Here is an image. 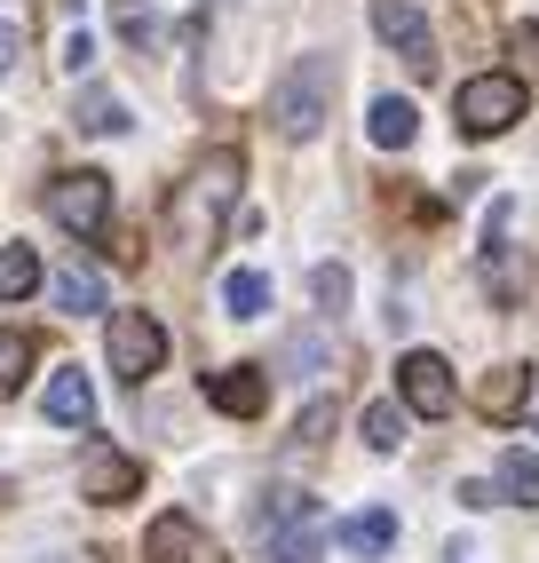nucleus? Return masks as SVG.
I'll use <instances>...</instances> for the list:
<instances>
[{
    "mask_svg": "<svg viewBox=\"0 0 539 563\" xmlns=\"http://www.w3.org/2000/svg\"><path fill=\"white\" fill-rule=\"evenodd\" d=\"M373 32L405 56L413 80H429V71H437V32H429V16H420L413 0H373Z\"/></svg>",
    "mask_w": 539,
    "mask_h": 563,
    "instance_id": "nucleus-7",
    "label": "nucleus"
},
{
    "mask_svg": "<svg viewBox=\"0 0 539 563\" xmlns=\"http://www.w3.org/2000/svg\"><path fill=\"white\" fill-rule=\"evenodd\" d=\"M56 302H64L72 318L103 310V278H96V271H80V262H72V271H56Z\"/></svg>",
    "mask_w": 539,
    "mask_h": 563,
    "instance_id": "nucleus-20",
    "label": "nucleus"
},
{
    "mask_svg": "<svg viewBox=\"0 0 539 563\" xmlns=\"http://www.w3.org/2000/svg\"><path fill=\"white\" fill-rule=\"evenodd\" d=\"M160 365H167V325L151 310H111V373L143 389Z\"/></svg>",
    "mask_w": 539,
    "mask_h": 563,
    "instance_id": "nucleus-5",
    "label": "nucleus"
},
{
    "mask_svg": "<svg viewBox=\"0 0 539 563\" xmlns=\"http://www.w3.org/2000/svg\"><path fill=\"white\" fill-rule=\"evenodd\" d=\"M111 16H120V41H128V48H151V41H160V16H151L143 0H120Z\"/></svg>",
    "mask_w": 539,
    "mask_h": 563,
    "instance_id": "nucleus-23",
    "label": "nucleus"
},
{
    "mask_svg": "<svg viewBox=\"0 0 539 563\" xmlns=\"http://www.w3.org/2000/svg\"><path fill=\"white\" fill-rule=\"evenodd\" d=\"M531 405V365H499L476 382V412L484 421H516V412Z\"/></svg>",
    "mask_w": 539,
    "mask_h": 563,
    "instance_id": "nucleus-14",
    "label": "nucleus"
},
{
    "mask_svg": "<svg viewBox=\"0 0 539 563\" xmlns=\"http://www.w3.org/2000/svg\"><path fill=\"white\" fill-rule=\"evenodd\" d=\"M222 310H230V318H262V310H270V278H262V271H230V278H222Z\"/></svg>",
    "mask_w": 539,
    "mask_h": 563,
    "instance_id": "nucleus-19",
    "label": "nucleus"
},
{
    "mask_svg": "<svg viewBox=\"0 0 539 563\" xmlns=\"http://www.w3.org/2000/svg\"><path fill=\"white\" fill-rule=\"evenodd\" d=\"M64 64H72V71H88V64H96V41H88V24H72V32H64Z\"/></svg>",
    "mask_w": 539,
    "mask_h": 563,
    "instance_id": "nucleus-27",
    "label": "nucleus"
},
{
    "mask_svg": "<svg viewBox=\"0 0 539 563\" xmlns=\"http://www.w3.org/2000/svg\"><path fill=\"white\" fill-rule=\"evenodd\" d=\"M508 199H492V214H484V286H492V302H524V262H516V246H508Z\"/></svg>",
    "mask_w": 539,
    "mask_h": 563,
    "instance_id": "nucleus-9",
    "label": "nucleus"
},
{
    "mask_svg": "<svg viewBox=\"0 0 539 563\" xmlns=\"http://www.w3.org/2000/svg\"><path fill=\"white\" fill-rule=\"evenodd\" d=\"M397 389H405V405L420 412V421H444V412L460 405V382H452V365H444L437 350L397 357Z\"/></svg>",
    "mask_w": 539,
    "mask_h": 563,
    "instance_id": "nucleus-8",
    "label": "nucleus"
},
{
    "mask_svg": "<svg viewBox=\"0 0 539 563\" xmlns=\"http://www.w3.org/2000/svg\"><path fill=\"white\" fill-rule=\"evenodd\" d=\"M143 493V468L120 453V444H88V453H80V500H135Z\"/></svg>",
    "mask_w": 539,
    "mask_h": 563,
    "instance_id": "nucleus-10",
    "label": "nucleus"
},
{
    "mask_svg": "<svg viewBox=\"0 0 539 563\" xmlns=\"http://www.w3.org/2000/svg\"><path fill=\"white\" fill-rule=\"evenodd\" d=\"M499 493L524 500V508H539V461L531 453H508V461H499Z\"/></svg>",
    "mask_w": 539,
    "mask_h": 563,
    "instance_id": "nucleus-22",
    "label": "nucleus"
},
{
    "mask_svg": "<svg viewBox=\"0 0 539 563\" xmlns=\"http://www.w3.org/2000/svg\"><path fill=\"white\" fill-rule=\"evenodd\" d=\"M16 56H24V24H0V71H16Z\"/></svg>",
    "mask_w": 539,
    "mask_h": 563,
    "instance_id": "nucleus-28",
    "label": "nucleus"
},
{
    "mask_svg": "<svg viewBox=\"0 0 539 563\" xmlns=\"http://www.w3.org/2000/svg\"><path fill=\"white\" fill-rule=\"evenodd\" d=\"M239 175H246L239 152H207V167L183 183V199H175V231H183V246H215V222H222L230 199H239Z\"/></svg>",
    "mask_w": 539,
    "mask_h": 563,
    "instance_id": "nucleus-2",
    "label": "nucleus"
},
{
    "mask_svg": "<svg viewBox=\"0 0 539 563\" xmlns=\"http://www.w3.org/2000/svg\"><path fill=\"white\" fill-rule=\"evenodd\" d=\"M207 405L230 412V421H254V412L270 405V373H262V365H222V373H207Z\"/></svg>",
    "mask_w": 539,
    "mask_h": 563,
    "instance_id": "nucleus-12",
    "label": "nucleus"
},
{
    "mask_svg": "<svg viewBox=\"0 0 539 563\" xmlns=\"http://www.w3.org/2000/svg\"><path fill=\"white\" fill-rule=\"evenodd\" d=\"M143 563H222V548H215L190 516H160V523L143 532Z\"/></svg>",
    "mask_w": 539,
    "mask_h": 563,
    "instance_id": "nucleus-11",
    "label": "nucleus"
},
{
    "mask_svg": "<svg viewBox=\"0 0 539 563\" xmlns=\"http://www.w3.org/2000/svg\"><path fill=\"white\" fill-rule=\"evenodd\" d=\"M413 135H420V111H413L405 96H381V103H373V143H381V152H405Z\"/></svg>",
    "mask_w": 539,
    "mask_h": 563,
    "instance_id": "nucleus-17",
    "label": "nucleus"
},
{
    "mask_svg": "<svg viewBox=\"0 0 539 563\" xmlns=\"http://www.w3.org/2000/svg\"><path fill=\"white\" fill-rule=\"evenodd\" d=\"M310 294H318L326 310H341V302H350V271H318V278H310Z\"/></svg>",
    "mask_w": 539,
    "mask_h": 563,
    "instance_id": "nucleus-25",
    "label": "nucleus"
},
{
    "mask_svg": "<svg viewBox=\"0 0 539 563\" xmlns=\"http://www.w3.org/2000/svg\"><path fill=\"white\" fill-rule=\"evenodd\" d=\"M32 286H41V254H32L24 239H16V246H0V302H24Z\"/></svg>",
    "mask_w": 539,
    "mask_h": 563,
    "instance_id": "nucleus-18",
    "label": "nucleus"
},
{
    "mask_svg": "<svg viewBox=\"0 0 539 563\" xmlns=\"http://www.w3.org/2000/svg\"><path fill=\"white\" fill-rule=\"evenodd\" d=\"M365 444H373V453H397V444H405V412H397V397L365 405Z\"/></svg>",
    "mask_w": 539,
    "mask_h": 563,
    "instance_id": "nucleus-21",
    "label": "nucleus"
},
{
    "mask_svg": "<svg viewBox=\"0 0 539 563\" xmlns=\"http://www.w3.org/2000/svg\"><path fill=\"white\" fill-rule=\"evenodd\" d=\"M41 405H48V421H56V429H88V421H96V389H88V373H80V365L48 373V397H41Z\"/></svg>",
    "mask_w": 539,
    "mask_h": 563,
    "instance_id": "nucleus-13",
    "label": "nucleus"
},
{
    "mask_svg": "<svg viewBox=\"0 0 539 563\" xmlns=\"http://www.w3.org/2000/svg\"><path fill=\"white\" fill-rule=\"evenodd\" d=\"M24 365H32V342L0 325V389H16V382H24Z\"/></svg>",
    "mask_w": 539,
    "mask_h": 563,
    "instance_id": "nucleus-24",
    "label": "nucleus"
},
{
    "mask_svg": "<svg viewBox=\"0 0 539 563\" xmlns=\"http://www.w3.org/2000/svg\"><path fill=\"white\" fill-rule=\"evenodd\" d=\"M341 548H358V555H389V548H397V516H389V508H358L350 523H341Z\"/></svg>",
    "mask_w": 539,
    "mask_h": 563,
    "instance_id": "nucleus-16",
    "label": "nucleus"
},
{
    "mask_svg": "<svg viewBox=\"0 0 539 563\" xmlns=\"http://www.w3.org/2000/svg\"><path fill=\"white\" fill-rule=\"evenodd\" d=\"M72 128H88V135H120L128 128V103L120 96H111V88H80V96H72Z\"/></svg>",
    "mask_w": 539,
    "mask_h": 563,
    "instance_id": "nucleus-15",
    "label": "nucleus"
},
{
    "mask_svg": "<svg viewBox=\"0 0 539 563\" xmlns=\"http://www.w3.org/2000/svg\"><path fill=\"white\" fill-rule=\"evenodd\" d=\"M333 56H294L278 80H270V128L286 143H310L326 120H333Z\"/></svg>",
    "mask_w": 539,
    "mask_h": 563,
    "instance_id": "nucleus-1",
    "label": "nucleus"
},
{
    "mask_svg": "<svg viewBox=\"0 0 539 563\" xmlns=\"http://www.w3.org/2000/svg\"><path fill=\"white\" fill-rule=\"evenodd\" d=\"M452 120H460V135H476V143L508 135L524 120V80H516V71H476V80H460Z\"/></svg>",
    "mask_w": 539,
    "mask_h": 563,
    "instance_id": "nucleus-3",
    "label": "nucleus"
},
{
    "mask_svg": "<svg viewBox=\"0 0 539 563\" xmlns=\"http://www.w3.org/2000/svg\"><path fill=\"white\" fill-rule=\"evenodd\" d=\"M262 555L270 563H326V508L278 493V508H262Z\"/></svg>",
    "mask_w": 539,
    "mask_h": 563,
    "instance_id": "nucleus-4",
    "label": "nucleus"
},
{
    "mask_svg": "<svg viewBox=\"0 0 539 563\" xmlns=\"http://www.w3.org/2000/svg\"><path fill=\"white\" fill-rule=\"evenodd\" d=\"M539 71V24H516V80Z\"/></svg>",
    "mask_w": 539,
    "mask_h": 563,
    "instance_id": "nucleus-26",
    "label": "nucleus"
},
{
    "mask_svg": "<svg viewBox=\"0 0 539 563\" xmlns=\"http://www.w3.org/2000/svg\"><path fill=\"white\" fill-rule=\"evenodd\" d=\"M48 214L64 222L72 239H103V222H111V183H103L96 167L56 175V183H48Z\"/></svg>",
    "mask_w": 539,
    "mask_h": 563,
    "instance_id": "nucleus-6",
    "label": "nucleus"
}]
</instances>
